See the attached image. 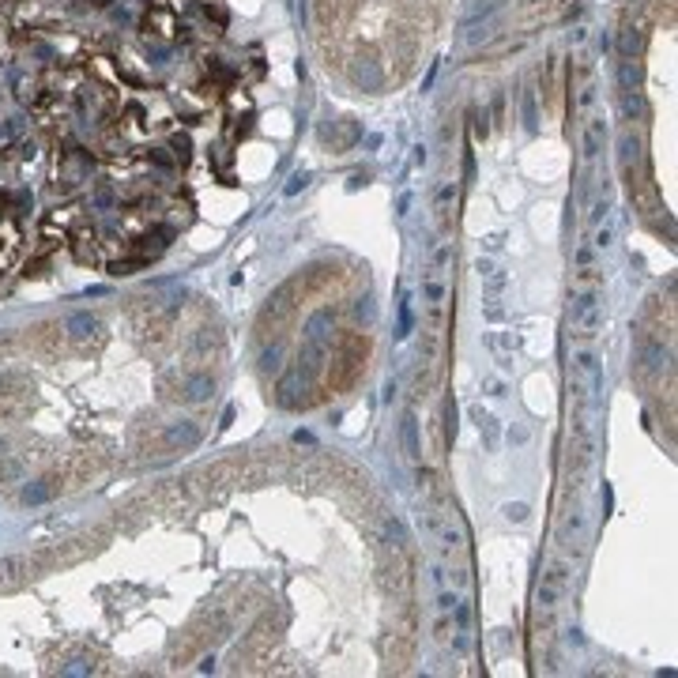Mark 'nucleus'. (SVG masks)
Returning a JSON list of instances; mask_svg holds the SVG:
<instances>
[{
    "mask_svg": "<svg viewBox=\"0 0 678 678\" xmlns=\"http://www.w3.org/2000/svg\"><path fill=\"white\" fill-rule=\"evenodd\" d=\"M573 396H577L580 407L599 411V403H603V362H599L596 350H577V358H573Z\"/></svg>",
    "mask_w": 678,
    "mask_h": 678,
    "instance_id": "nucleus-1",
    "label": "nucleus"
},
{
    "mask_svg": "<svg viewBox=\"0 0 678 678\" xmlns=\"http://www.w3.org/2000/svg\"><path fill=\"white\" fill-rule=\"evenodd\" d=\"M565 588H569V565H565V562H558V565H550V573H546V577H543V584H539V592H535V603H539V610H546V615H550V610L562 603Z\"/></svg>",
    "mask_w": 678,
    "mask_h": 678,
    "instance_id": "nucleus-2",
    "label": "nucleus"
},
{
    "mask_svg": "<svg viewBox=\"0 0 678 678\" xmlns=\"http://www.w3.org/2000/svg\"><path fill=\"white\" fill-rule=\"evenodd\" d=\"M671 347H663V339H640L637 343V369L648 377H659L667 369L671 373Z\"/></svg>",
    "mask_w": 678,
    "mask_h": 678,
    "instance_id": "nucleus-3",
    "label": "nucleus"
},
{
    "mask_svg": "<svg viewBox=\"0 0 678 678\" xmlns=\"http://www.w3.org/2000/svg\"><path fill=\"white\" fill-rule=\"evenodd\" d=\"M584 527H588V516L580 513V509H569L558 527V543L565 554H580V543H584Z\"/></svg>",
    "mask_w": 678,
    "mask_h": 678,
    "instance_id": "nucleus-4",
    "label": "nucleus"
},
{
    "mask_svg": "<svg viewBox=\"0 0 678 678\" xmlns=\"http://www.w3.org/2000/svg\"><path fill=\"white\" fill-rule=\"evenodd\" d=\"M350 83L362 91H369V95H377L380 87H385V68L373 61V57H358L350 64Z\"/></svg>",
    "mask_w": 678,
    "mask_h": 678,
    "instance_id": "nucleus-5",
    "label": "nucleus"
},
{
    "mask_svg": "<svg viewBox=\"0 0 678 678\" xmlns=\"http://www.w3.org/2000/svg\"><path fill=\"white\" fill-rule=\"evenodd\" d=\"M332 328H336V313L332 309H317L309 321H305V343H317V347L328 350L332 347Z\"/></svg>",
    "mask_w": 678,
    "mask_h": 678,
    "instance_id": "nucleus-6",
    "label": "nucleus"
},
{
    "mask_svg": "<svg viewBox=\"0 0 678 678\" xmlns=\"http://www.w3.org/2000/svg\"><path fill=\"white\" fill-rule=\"evenodd\" d=\"M162 445L166 449H197L200 445V426L192 419H181V422H170L162 433Z\"/></svg>",
    "mask_w": 678,
    "mask_h": 678,
    "instance_id": "nucleus-7",
    "label": "nucleus"
},
{
    "mask_svg": "<svg viewBox=\"0 0 678 678\" xmlns=\"http://www.w3.org/2000/svg\"><path fill=\"white\" fill-rule=\"evenodd\" d=\"M98 317L95 313H72L68 321H64V332H68V339L72 343H87V339H95L98 336Z\"/></svg>",
    "mask_w": 678,
    "mask_h": 678,
    "instance_id": "nucleus-8",
    "label": "nucleus"
},
{
    "mask_svg": "<svg viewBox=\"0 0 678 678\" xmlns=\"http://www.w3.org/2000/svg\"><path fill=\"white\" fill-rule=\"evenodd\" d=\"M599 305H603V291H599V286H580V291H573V298H569V321L588 317L592 309H599Z\"/></svg>",
    "mask_w": 678,
    "mask_h": 678,
    "instance_id": "nucleus-9",
    "label": "nucleus"
},
{
    "mask_svg": "<svg viewBox=\"0 0 678 678\" xmlns=\"http://www.w3.org/2000/svg\"><path fill=\"white\" fill-rule=\"evenodd\" d=\"M399 445H403V456L419 463L422 456V441H419V419H415V411L403 415V422H399Z\"/></svg>",
    "mask_w": 678,
    "mask_h": 678,
    "instance_id": "nucleus-10",
    "label": "nucleus"
},
{
    "mask_svg": "<svg viewBox=\"0 0 678 678\" xmlns=\"http://www.w3.org/2000/svg\"><path fill=\"white\" fill-rule=\"evenodd\" d=\"M618 162H622V170L645 162V144H640V136L633 132V128H626V132L618 136Z\"/></svg>",
    "mask_w": 678,
    "mask_h": 678,
    "instance_id": "nucleus-11",
    "label": "nucleus"
},
{
    "mask_svg": "<svg viewBox=\"0 0 678 678\" xmlns=\"http://www.w3.org/2000/svg\"><path fill=\"white\" fill-rule=\"evenodd\" d=\"M456 197H460V189H456V185H441V189L433 192V219H438V226H441V230H449V222H452V208H456Z\"/></svg>",
    "mask_w": 678,
    "mask_h": 678,
    "instance_id": "nucleus-12",
    "label": "nucleus"
},
{
    "mask_svg": "<svg viewBox=\"0 0 678 678\" xmlns=\"http://www.w3.org/2000/svg\"><path fill=\"white\" fill-rule=\"evenodd\" d=\"M433 543H438V546H441L445 554H460L463 546H468V535H463L460 527L452 524L449 516H445L441 524H438V532H433Z\"/></svg>",
    "mask_w": 678,
    "mask_h": 678,
    "instance_id": "nucleus-13",
    "label": "nucleus"
},
{
    "mask_svg": "<svg viewBox=\"0 0 678 678\" xmlns=\"http://www.w3.org/2000/svg\"><path fill=\"white\" fill-rule=\"evenodd\" d=\"M211 392H215L211 373H189L185 377V399H189V403H203V399H211Z\"/></svg>",
    "mask_w": 678,
    "mask_h": 678,
    "instance_id": "nucleus-14",
    "label": "nucleus"
},
{
    "mask_svg": "<svg viewBox=\"0 0 678 678\" xmlns=\"http://www.w3.org/2000/svg\"><path fill=\"white\" fill-rule=\"evenodd\" d=\"M618 109L626 121H645L648 117V106H645V95L640 91H626V95H618Z\"/></svg>",
    "mask_w": 678,
    "mask_h": 678,
    "instance_id": "nucleus-15",
    "label": "nucleus"
},
{
    "mask_svg": "<svg viewBox=\"0 0 678 678\" xmlns=\"http://www.w3.org/2000/svg\"><path fill=\"white\" fill-rule=\"evenodd\" d=\"M640 42H645V31H640V23H626V26H622V34H618V49H622V57H629V61H633L637 53H640Z\"/></svg>",
    "mask_w": 678,
    "mask_h": 678,
    "instance_id": "nucleus-16",
    "label": "nucleus"
},
{
    "mask_svg": "<svg viewBox=\"0 0 678 678\" xmlns=\"http://www.w3.org/2000/svg\"><path fill=\"white\" fill-rule=\"evenodd\" d=\"M494 12H501V0H486V4H475V8H471V12L460 20V31H468V34H471L479 23H486Z\"/></svg>",
    "mask_w": 678,
    "mask_h": 678,
    "instance_id": "nucleus-17",
    "label": "nucleus"
},
{
    "mask_svg": "<svg viewBox=\"0 0 678 678\" xmlns=\"http://www.w3.org/2000/svg\"><path fill=\"white\" fill-rule=\"evenodd\" d=\"M626 91H640V68L629 57L618 61V95H626Z\"/></svg>",
    "mask_w": 678,
    "mask_h": 678,
    "instance_id": "nucleus-18",
    "label": "nucleus"
},
{
    "mask_svg": "<svg viewBox=\"0 0 678 678\" xmlns=\"http://www.w3.org/2000/svg\"><path fill=\"white\" fill-rule=\"evenodd\" d=\"M396 339L399 343H403L407 336H411V332H415V313H411V298H407V294H403V298H399V305H396Z\"/></svg>",
    "mask_w": 678,
    "mask_h": 678,
    "instance_id": "nucleus-19",
    "label": "nucleus"
},
{
    "mask_svg": "<svg viewBox=\"0 0 678 678\" xmlns=\"http://www.w3.org/2000/svg\"><path fill=\"white\" fill-rule=\"evenodd\" d=\"M256 366H260V373H279V369H283V343L275 339L272 347H264V350H260Z\"/></svg>",
    "mask_w": 678,
    "mask_h": 678,
    "instance_id": "nucleus-20",
    "label": "nucleus"
},
{
    "mask_svg": "<svg viewBox=\"0 0 678 678\" xmlns=\"http://www.w3.org/2000/svg\"><path fill=\"white\" fill-rule=\"evenodd\" d=\"M603 136H607V125H603V121H592V125L584 128V155H588V159H596L603 151Z\"/></svg>",
    "mask_w": 678,
    "mask_h": 678,
    "instance_id": "nucleus-21",
    "label": "nucleus"
},
{
    "mask_svg": "<svg viewBox=\"0 0 678 678\" xmlns=\"http://www.w3.org/2000/svg\"><path fill=\"white\" fill-rule=\"evenodd\" d=\"M422 298H426V305H430L433 313L441 309V302H445V283H441V275H426V283H422Z\"/></svg>",
    "mask_w": 678,
    "mask_h": 678,
    "instance_id": "nucleus-22",
    "label": "nucleus"
},
{
    "mask_svg": "<svg viewBox=\"0 0 678 678\" xmlns=\"http://www.w3.org/2000/svg\"><path fill=\"white\" fill-rule=\"evenodd\" d=\"M456 433H460V407H456V396H449L445 399V441H456Z\"/></svg>",
    "mask_w": 678,
    "mask_h": 678,
    "instance_id": "nucleus-23",
    "label": "nucleus"
},
{
    "mask_svg": "<svg viewBox=\"0 0 678 678\" xmlns=\"http://www.w3.org/2000/svg\"><path fill=\"white\" fill-rule=\"evenodd\" d=\"M475 426H479L482 441H486V449L494 452V449H498V441H501V426H498V419H494V415H482V419H479Z\"/></svg>",
    "mask_w": 678,
    "mask_h": 678,
    "instance_id": "nucleus-24",
    "label": "nucleus"
},
{
    "mask_svg": "<svg viewBox=\"0 0 678 678\" xmlns=\"http://www.w3.org/2000/svg\"><path fill=\"white\" fill-rule=\"evenodd\" d=\"M520 109H524V128H527V132H539V106H535V91H524V95H520Z\"/></svg>",
    "mask_w": 678,
    "mask_h": 678,
    "instance_id": "nucleus-25",
    "label": "nucleus"
},
{
    "mask_svg": "<svg viewBox=\"0 0 678 678\" xmlns=\"http://www.w3.org/2000/svg\"><path fill=\"white\" fill-rule=\"evenodd\" d=\"M475 272H479V279H486L490 286H494V291H501V286H505V275H501L498 272V264H494V260H475Z\"/></svg>",
    "mask_w": 678,
    "mask_h": 678,
    "instance_id": "nucleus-26",
    "label": "nucleus"
},
{
    "mask_svg": "<svg viewBox=\"0 0 678 678\" xmlns=\"http://www.w3.org/2000/svg\"><path fill=\"white\" fill-rule=\"evenodd\" d=\"M415 482H419V490L430 501H441V494H438V475H433V468H419L415 471Z\"/></svg>",
    "mask_w": 678,
    "mask_h": 678,
    "instance_id": "nucleus-27",
    "label": "nucleus"
},
{
    "mask_svg": "<svg viewBox=\"0 0 678 678\" xmlns=\"http://www.w3.org/2000/svg\"><path fill=\"white\" fill-rule=\"evenodd\" d=\"M53 498V486H45V482H31V486L23 490V505H42V501Z\"/></svg>",
    "mask_w": 678,
    "mask_h": 678,
    "instance_id": "nucleus-28",
    "label": "nucleus"
},
{
    "mask_svg": "<svg viewBox=\"0 0 678 678\" xmlns=\"http://www.w3.org/2000/svg\"><path fill=\"white\" fill-rule=\"evenodd\" d=\"M449 618H452V629H471V603L456 599V607L449 610Z\"/></svg>",
    "mask_w": 678,
    "mask_h": 678,
    "instance_id": "nucleus-29",
    "label": "nucleus"
},
{
    "mask_svg": "<svg viewBox=\"0 0 678 678\" xmlns=\"http://www.w3.org/2000/svg\"><path fill=\"white\" fill-rule=\"evenodd\" d=\"M468 121H471V132H475L479 140H486V136H490V121H486V109L471 106V109H468Z\"/></svg>",
    "mask_w": 678,
    "mask_h": 678,
    "instance_id": "nucleus-30",
    "label": "nucleus"
},
{
    "mask_svg": "<svg viewBox=\"0 0 678 678\" xmlns=\"http://www.w3.org/2000/svg\"><path fill=\"white\" fill-rule=\"evenodd\" d=\"M501 513H505V520H509V524H524V520L532 516V509H527L524 501H509V505L501 509Z\"/></svg>",
    "mask_w": 678,
    "mask_h": 678,
    "instance_id": "nucleus-31",
    "label": "nucleus"
},
{
    "mask_svg": "<svg viewBox=\"0 0 678 678\" xmlns=\"http://www.w3.org/2000/svg\"><path fill=\"white\" fill-rule=\"evenodd\" d=\"M95 667L87 663V659H68V663H61V675L64 678H83V675H91Z\"/></svg>",
    "mask_w": 678,
    "mask_h": 678,
    "instance_id": "nucleus-32",
    "label": "nucleus"
},
{
    "mask_svg": "<svg viewBox=\"0 0 678 678\" xmlns=\"http://www.w3.org/2000/svg\"><path fill=\"white\" fill-rule=\"evenodd\" d=\"M385 532H388V539H392V546H396V550H403V546H407V532H403V524H399L396 516H392V520H385Z\"/></svg>",
    "mask_w": 678,
    "mask_h": 678,
    "instance_id": "nucleus-33",
    "label": "nucleus"
},
{
    "mask_svg": "<svg viewBox=\"0 0 678 678\" xmlns=\"http://www.w3.org/2000/svg\"><path fill=\"white\" fill-rule=\"evenodd\" d=\"M140 268H147V256H136V260H117V264H109V272H114V275H132V272H140Z\"/></svg>",
    "mask_w": 678,
    "mask_h": 678,
    "instance_id": "nucleus-34",
    "label": "nucleus"
},
{
    "mask_svg": "<svg viewBox=\"0 0 678 678\" xmlns=\"http://www.w3.org/2000/svg\"><path fill=\"white\" fill-rule=\"evenodd\" d=\"M456 592H449V588H438V603H433V607H438V615H449V610L452 607H456Z\"/></svg>",
    "mask_w": 678,
    "mask_h": 678,
    "instance_id": "nucleus-35",
    "label": "nucleus"
},
{
    "mask_svg": "<svg viewBox=\"0 0 678 678\" xmlns=\"http://www.w3.org/2000/svg\"><path fill=\"white\" fill-rule=\"evenodd\" d=\"M355 317H358V321H366V324H373V317H377V305H373V298H362V302L355 305Z\"/></svg>",
    "mask_w": 678,
    "mask_h": 678,
    "instance_id": "nucleus-36",
    "label": "nucleus"
},
{
    "mask_svg": "<svg viewBox=\"0 0 678 678\" xmlns=\"http://www.w3.org/2000/svg\"><path fill=\"white\" fill-rule=\"evenodd\" d=\"M355 140H362V128L355 121H343V136H339V147H350Z\"/></svg>",
    "mask_w": 678,
    "mask_h": 678,
    "instance_id": "nucleus-37",
    "label": "nucleus"
},
{
    "mask_svg": "<svg viewBox=\"0 0 678 678\" xmlns=\"http://www.w3.org/2000/svg\"><path fill=\"white\" fill-rule=\"evenodd\" d=\"M305 185H309V174H305V170H298L291 181H286V189H283V192H286V197H298V192L305 189Z\"/></svg>",
    "mask_w": 678,
    "mask_h": 678,
    "instance_id": "nucleus-38",
    "label": "nucleus"
},
{
    "mask_svg": "<svg viewBox=\"0 0 678 678\" xmlns=\"http://www.w3.org/2000/svg\"><path fill=\"white\" fill-rule=\"evenodd\" d=\"M189 151H192L189 136H174V155H178L181 162H189Z\"/></svg>",
    "mask_w": 678,
    "mask_h": 678,
    "instance_id": "nucleus-39",
    "label": "nucleus"
},
{
    "mask_svg": "<svg viewBox=\"0 0 678 678\" xmlns=\"http://www.w3.org/2000/svg\"><path fill=\"white\" fill-rule=\"evenodd\" d=\"M430 580H433V588H449V569L445 565H430Z\"/></svg>",
    "mask_w": 678,
    "mask_h": 678,
    "instance_id": "nucleus-40",
    "label": "nucleus"
},
{
    "mask_svg": "<svg viewBox=\"0 0 678 678\" xmlns=\"http://www.w3.org/2000/svg\"><path fill=\"white\" fill-rule=\"evenodd\" d=\"M607 211H610V200H607V197H603V200H596V208H592V211H588V219H592V222H599L603 215H607Z\"/></svg>",
    "mask_w": 678,
    "mask_h": 678,
    "instance_id": "nucleus-41",
    "label": "nucleus"
},
{
    "mask_svg": "<svg viewBox=\"0 0 678 678\" xmlns=\"http://www.w3.org/2000/svg\"><path fill=\"white\" fill-rule=\"evenodd\" d=\"M610 241H615V230H610V226H603L599 234H596V249H607Z\"/></svg>",
    "mask_w": 678,
    "mask_h": 678,
    "instance_id": "nucleus-42",
    "label": "nucleus"
},
{
    "mask_svg": "<svg viewBox=\"0 0 678 678\" xmlns=\"http://www.w3.org/2000/svg\"><path fill=\"white\" fill-rule=\"evenodd\" d=\"M463 178H468V181H475V155H463Z\"/></svg>",
    "mask_w": 678,
    "mask_h": 678,
    "instance_id": "nucleus-43",
    "label": "nucleus"
},
{
    "mask_svg": "<svg viewBox=\"0 0 678 678\" xmlns=\"http://www.w3.org/2000/svg\"><path fill=\"white\" fill-rule=\"evenodd\" d=\"M407 208H411V192H399V200H396V215H407Z\"/></svg>",
    "mask_w": 678,
    "mask_h": 678,
    "instance_id": "nucleus-44",
    "label": "nucleus"
},
{
    "mask_svg": "<svg viewBox=\"0 0 678 678\" xmlns=\"http://www.w3.org/2000/svg\"><path fill=\"white\" fill-rule=\"evenodd\" d=\"M486 392L494 399H501V396H505V385H501V380H486Z\"/></svg>",
    "mask_w": 678,
    "mask_h": 678,
    "instance_id": "nucleus-45",
    "label": "nucleus"
},
{
    "mask_svg": "<svg viewBox=\"0 0 678 678\" xmlns=\"http://www.w3.org/2000/svg\"><path fill=\"white\" fill-rule=\"evenodd\" d=\"M433 79H438V61L430 64V72H426V79H422V91H430L433 87Z\"/></svg>",
    "mask_w": 678,
    "mask_h": 678,
    "instance_id": "nucleus-46",
    "label": "nucleus"
},
{
    "mask_svg": "<svg viewBox=\"0 0 678 678\" xmlns=\"http://www.w3.org/2000/svg\"><path fill=\"white\" fill-rule=\"evenodd\" d=\"M501 317H505V309H501V305H486V321H501Z\"/></svg>",
    "mask_w": 678,
    "mask_h": 678,
    "instance_id": "nucleus-47",
    "label": "nucleus"
},
{
    "mask_svg": "<svg viewBox=\"0 0 678 678\" xmlns=\"http://www.w3.org/2000/svg\"><path fill=\"white\" fill-rule=\"evenodd\" d=\"M294 445H313V433L309 430H294Z\"/></svg>",
    "mask_w": 678,
    "mask_h": 678,
    "instance_id": "nucleus-48",
    "label": "nucleus"
},
{
    "mask_svg": "<svg viewBox=\"0 0 678 678\" xmlns=\"http://www.w3.org/2000/svg\"><path fill=\"white\" fill-rule=\"evenodd\" d=\"M234 415H238V411H234V407H226V411H222V422H219V426H222V430H230V426H234Z\"/></svg>",
    "mask_w": 678,
    "mask_h": 678,
    "instance_id": "nucleus-49",
    "label": "nucleus"
},
{
    "mask_svg": "<svg viewBox=\"0 0 678 678\" xmlns=\"http://www.w3.org/2000/svg\"><path fill=\"white\" fill-rule=\"evenodd\" d=\"M411 151H415V155H411V159H415V166H422V162H426V147H422V144H415Z\"/></svg>",
    "mask_w": 678,
    "mask_h": 678,
    "instance_id": "nucleus-50",
    "label": "nucleus"
},
{
    "mask_svg": "<svg viewBox=\"0 0 678 678\" xmlns=\"http://www.w3.org/2000/svg\"><path fill=\"white\" fill-rule=\"evenodd\" d=\"M211 671H215V659L203 656V659H200V675H211Z\"/></svg>",
    "mask_w": 678,
    "mask_h": 678,
    "instance_id": "nucleus-51",
    "label": "nucleus"
},
{
    "mask_svg": "<svg viewBox=\"0 0 678 678\" xmlns=\"http://www.w3.org/2000/svg\"><path fill=\"white\" fill-rule=\"evenodd\" d=\"M155 162H159L162 170H170V166H174V159H170V155H162V151H155Z\"/></svg>",
    "mask_w": 678,
    "mask_h": 678,
    "instance_id": "nucleus-52",
    "label": "nucleus"
},
{
    "mask_svg": "<svg viewBox=\"0 0 678 678\" xmlns=\"http://www.w3.org/2000/svg\"><path fill=\"white\" fill-rule=\"evenodd\" d=\"M509 441H516V445H524V441H527V430H509Z\"/></svg>",
    "mask_w": 678,
    "mask_h": 678,
    "instance_id": "nucleus-53",
    "label": "nucleus"
},
{
    "mask_svg": "<svg viewBox=\"0 0 678 678\" xmlns=\"http://www.w3.org/2000/svg\"><path fill=\"white\" fill-rule=\"evenodd\" d=\"M396 388H399L396 380H388V385H385V399H396Z\"/></svg>",
    "mask_w": 678,
    "mask_h": 678,
    "instance_id": "nucleus-54",
    "label": "nucleus"
},
{
    "mask_svg": "<svg viewBox=\"0 0 678 678\" xmlns=\"http://www.w3.org/2000/svg\"><path fill=\"white\" fill-rule=\"evenodd\" d=\"M486 249H501V234H490L486 238Z\"/></svg>",
    "mask_w": 678,
    "mask_h": 678,
    "instance_id": "nucleus-55",
    "label": "nucleus"
}]
</instances>
